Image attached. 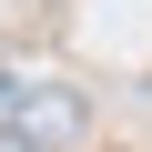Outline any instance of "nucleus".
Here are the masks:
<instances>
[{
	"instance_id": "1",
	"label": "nucleus",
	"mask_w": 152,
	"mask_h": 152,
	"mask_svg": "<svg viewBox=\"0 0 152 152\" xmlns=\"http://www.w3.org/2000/svg\"><path fill=\"white\" fill-rule=\"evenodd\" d=\"M0 152H51V142H41L31 122H0Z\"/></svg>"
}]
</instances>
